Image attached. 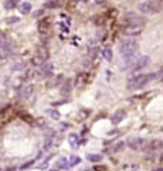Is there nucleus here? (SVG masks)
<instances>
[{"mask_svg":"<svg viewBox=\"0 0 163 171\" xmlns=\"http://www.w3.org/2000/svg\"><path fill=\"white\" fill-rule=\"evenodd\" d=\"M16 4H19V0H7L6 3H4V7L10 10V9H14L16 7Z\"/></svg>","mask_w":163,"mask_h":171,"instance_id":"obj_19","label":"nucleus"},{"mask_svg":"<svg viewBox=\"0 0 163 171\" xmlns=\"http://www.w3.org/2000/svg\"><path fill=\"white\" fill-rule=\"evenodd\" d=\"M123 147H125V143H123V141H118V143H115L114 146H112L111 151H112L114 154H116V153H119V151L123 150Z\"/></svg>","mask_w":163,"mask_h":171,"instance_id":"obj_13","label":"nucleus"},{"mask_svg":"<svg viewBox=\"0 0 163 171\" xmlns=\"http://www.w3.org/2000/svg\"><path fill=\"white\" fill-rule=\"evenodd\" d=\"M3 171H16V168H14V167H9V168H6V170H3Z\"/></svg>","mask_w":163,"mask_h":171,"instance_id":"obj_24","label":"nucleus"},{"mask_svg":"<svg viewBox=\"0 0 163 171\" xmlns=\"http://www.w3.org/2000/svg\"><path fill=\"white\" fill-rule=\"evenodd\" d=\"M136 50H138V43L133 42V40H125L119 46V54H121L122 58L135 57Z\"/></svg>","mask_w":163,"mask_h":171,"instance_id":"obj_2","label":"nucleus"},{"mask_svg":"<svg viewBox=\"0 0 163 171\" xmlns=\"http://www.w3.org/2000/svg\"><path fill=\"white\" fill-rule=\"evenodd\" d=\"M156 171H162V168H159V170H156Z\"/></svg>","mask_w":163,"mask_h":171,"instance_id":"obj_27","label":"nucleus"},{"mask_svg":"<svg viewBox=\"0 0 163 171\" xmlns=\"http://www.w3.org/2000/svg\"><path fill=\"white\" fill-rule=\"evenodd\" d=\"M94 170L95 171H106V167H105V165H102V167H101V165H95Z\"/></svg>","mask_w":163,"mask_h":171,"instance_id":"obj_23","label":"nucleus"},{"mask_svg":"<svg viewBox=\"0 0 163 171\" xmlns=\"http://www.w3.org/2000/svg\"><path fill=\"white\" fill-rule=\"evenodd\" d=\"M156 76L155 74H136L133 77H130L128 80V88L129 90H136V88H140L143 87L147 81L153 80Z\"/></svg>","mask_w":163,"mask_h":171,"instance_id":"obj_1","label":"nucleus"},{"mask_svg":"<svg viewBox=\"0 0 163 171\" xmlns=\"http://www.w3.org/2000/svg\"><path fill=\"white\" fill-rule=\"evenodd\" d=\"M97 3H102V2H105V0H95Z\"/></svg>","mask_w":163,"mask_h":171,"instance_id":"obj_25","label":"nucleus"},{"mask_svg":"<svg viewBox=\"0 0 163 171\" xmlns=\"http://www.w3.org/2000/svg\"><path fill=\"white\" fill-rule=\"evenodd\" d=\"M102 57L105 58V60H108V61H111V60H112V50L108 49V47L104 49V50H102Z\"/></svg>","mask_w":163,"mask_h":171,"instance_id":"obj_17","label":"nucleus"},{"mask_svg":"<svg viewBox=\"0 0 163 171\" xmlns=\"http://www.w3.org/2000/svg\"><path fill=\"white\" fill-rule=\"evenodd\" d=\"M48 114H50V117H51L53 120H60V117H61L60 111H58V110H55V109H51L48 111Z\"/></svg>","mask_w":163,"mask_h":171,"instance_id":"obj_18","label":"nucleus"},{"mask_svg":"<svg viewBox=\"0 0 163 171\" xmlns=\"http://www.w3.org/2000/svg\"><path fill=\"white\" fill-rule=\"evenodd\" d=\"M19 10H20L21 14H29L31 12V4L29 2H23V3L19 4Z\"/></svg>","mask_w":163,"mask_h":171,"instance_id":"obj_11","label":"nucleus"},{"mask_svg":"<svg viewBox=\"0 0 163 171\" xmlns=\"http://www.w3.org/2000/svg\"><path fill=\"white\" fill-rule=\"evenodd\" d=\"M33 91H34V86L33 84H24L23 87L20 88V97L21 99H29V97H31Z\"/></svg>","mask_w":163,"mask_h":171,"instance_id":"obj_8","label":"nucleus"},{"mask_svg":"<svg viewBox=\"0 0 163 171\" xmlns=\"http://www.w3.org/2000/svg\"><path fill=\"white\" fill-rule=\"evenodd\" d=\"M125 116H126V111L125 110H116L114 114H112V117H111V121L114 123L115 125H118V124H121L122 123V120L125 118Z\"/></svg>","mask_w":163,"mask_h":171,"instance_id":"obj_7","label":"nucleus"},{"mask_svg":"<svg viewBox=\"0 0 163 171\" xmlns=\"http://www.w3.org/2000/svg\"><path fill=\"white\" fill-rule=\"evenodd\" d=\"M0 171H3V168H2V167H0Z\"/></svg>","mask_w":163,"mask_h":171,"instance_id":"obj_29","label":"nucleus"},{"mask_svg":"<svg viewBox=\"0 0 163 171\" xmlns=\"http://www.w3.org/2000/svg\"><path fill=\"white\" fill-rule=\"evenodd\" d=\"M6 21H7V24H14V23H19V21H20V17L12 16V17H9Z\"/></svg>","mask_w":163,"mask_h":171,"instance_id":"obj_21","label":"nucleus"},{"mask_svg":"<svg viewBox=\"0 0 163 171\" xmlns=\"http://www.w3.org/2000/svg\"><path fill=\"white\" fill-rule=\"evenodd\" d=\"M41 74H43V77H51L53 76V66L50 63H44L41 66Z\"/></svg>","mask_w":163,"mask_h":171,"instance_id":"obj_10","label":"nucleus"},{"mask_svg":"<svg viewBox=\"0 0 163 171\" xmlns=\"http://www.w3.org/2000/svg\"><path fill=\"white\" fill-rule=\"evenodd\" d=\"M87 160L91 161V163H99V161H102V155L101 154H88L87 155Z\"/></svg>","mask_w":163,"mask_h":171,"instance_id":"obj_15","label":"nucleus"},{"mask_svg":"<svg viewBox=\"0 0 163 171\" xmlns=\"http://www.w3.org/2000/svg\"><path fill=\"white\" fill-rule=\"evenodd\" d=\"M38 32H40V34H44V33H47L50 30V21L47 20V19H43V20H40L38 21Z\"/></svg>","mask_w":163,"mask_h":171,"instance_id":"obj_9","label":"nucleus"},{"mask_svg":"<svg viewBox=\"0 0 163 171\" xmlns=\"http://www.w3.org/2000/svg\"><path fill=\"white\" fill-rule=\"evenodd\" d=\"M143 27H145V23H138V24H128L125 27V34L126 36H136V34H140L143 32Z\"/></svg>","mask_w":163,"mask_h":171,"instance_id":"obj_3","label":"nucleus"},{"mask_svg":"<svg viewBox=\"0 0 163 171\" xmlns=\"http://www.w3.org/2000/svg\"><path fill=\"white\" fill-rule=\"evenodd\" d=\"M139 10L142 13H145V14H151V13H155L158 10H160V7L155 6L152 2H145V3H142L139 6Z\"/></svg>","mask_w":163,"mask_h":171,"instance_id":"obj_6","label":"nucleus"},{"mask_svg":"<svg viewBox=\"0 0 163 171\" xmlns=\"http://www.w3.org/2000/svg\"><path fill=\"white\" fill-rule=\"evenodd\" d=\"M65 164H67V161H65L64 158H61L60 161H58V167H60V168H68Z\"/></svg>","mask_w":163,"mask_h":171,"instance_id":"obj_22","label":"nucleus"},{"mask_svg":"<svg viewBox=\"0 0 163 171\" xmlns=\"http://www.w3.org/2000/svg\"><path fill=\"white\" fill-rule=\"evenodd\" d=\"M81 171H90V170H81Z\"/></svg>","mask_w":163,"mask_h":171,"instance_id":"obj_28","label":"nucleus"},{"mask_svg":"<svg viewBox=\"0 0 163 171\" xmlns=\"http://www.w3.org/2000/svg\"><path fill=\"white\" fill-rule=\"evenodd\" d=\"M80 163H81V158L77 157V155H73V157L68 160V164H67V165H68V167H74V165H77V164H80Z\"/></svg>","mask_w":163,"mask_h":171,"instance_id":"obj_16","label":"nucleus"},{"mask_svg":"<svg viewBox=\"0 0 163 171\" xmlns=\"http://www.w3.org/2000/svg\"><path fill=\"white\" fill-rule=\"evenodd\" d=\"M31 63H33V66H36V67H41L43 64L45 63V60L43 57H40V56H34V57L31 58Z\"/></svg>","mask_w":163,"mask_h":171,"instance_id":"obj_14","label":"nucleus"},{"mask_svg":"<svg viewBox=\"0 0 163 171\" xmlns=\"http://www.w3.org/2000/svg\"><path fill=\"white\" fill-rule=\"evenodd\" d=\"M149 63H151V57H149V56H142V57H139L138 60H135V63H133V71L142 70V69L149 66Z\"/></svg>","mask_w":163,"mask_h":171,"instance_id":"obj_5","label":"nucleus"},{"mask_svg":"<svg viewBox=\"0 0 163 171\" xmlns=\"http://www.w3.org/2000/svg\"><path fill=\"white\" fill-rule=\"evenodd\" d=\"M68 140H69V144H71L73 148H77V147L80 146V137H78L77 134H69Z\"/></svg>","mask_w":163,"mask_h":171,"instance_id":"obj_12","label":"nucleus"},{"mask_svg":"<svg viewBox=\"0 0 163 171\" xmlns=\"http://www.w3.org/2000/svg\"><path fill=\"white\" fill-rule=\"evenodd\" d=\"M58 0H48V2H45V7L47 9H54V7H58Z\"/></svg>","mask_w":163,"mask_h":171,"instance_id":"obj_20","label":"nucleus"},{"mask_svg":"<svg viewBox=\"0 0 163 171\" xmlns=\"http://www.w3.org/2000/svg\"><path fill=\"white\" fill-rule=\"evenodd\" d=\"M50 171H58V170H57V168H54V170H50Z\"/></svg>","mask_w":163,"mask_h":171,"instance_id":"obj_26","label":"nucleus"},{"mask_svg":"<svg viewBox=\"0 0 163 171\" xmlns=\"http://www.w3.org/2000/svg\"><path fill=\"white\" fill-rule=\"evenodd\" d=\"M149 143L146 140H143V138H130L129 141H128V146L132 148V150H142L145 147H147Z\"/></svg>","mask_w":163,"mask_h":171,"instance_id":"obj_4","label":"nucleus"}]
</instances>
